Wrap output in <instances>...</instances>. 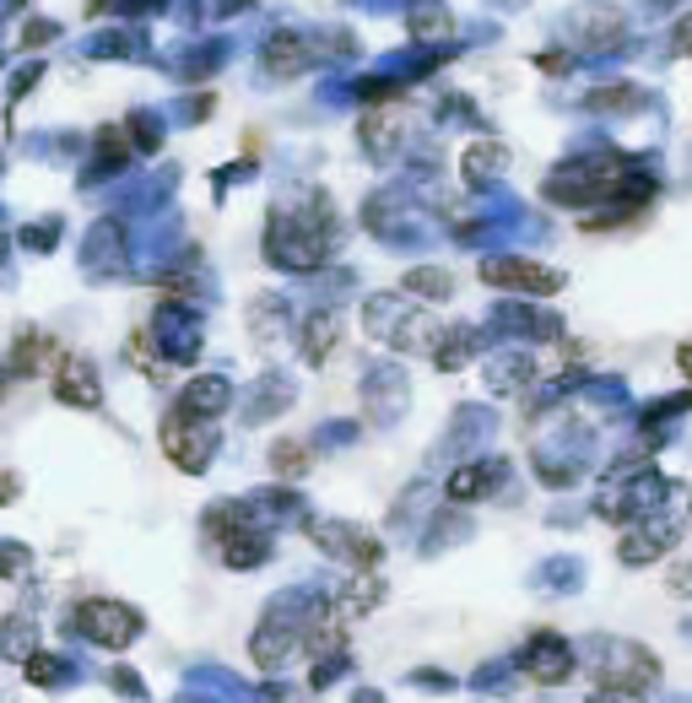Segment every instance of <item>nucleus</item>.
I'll list each match as a JSON object with an SVG mask.
<instances>
[{
    "instance_id": "nucleus-4",
    "label": "nucleus",
    "mask_w": 692,
    "mask_h": 703,
    "mask_svg": "<svg viewBox=\"0 0 692 703\" xmlns=\"http://www.w3.org/2000/svg\"><path fill=\"white\" fill-rule=\"evenodd\" d=\"M81 628H92L98 644L120 649V644H130V634H135V617H130L125 606H114V601H92V606H81Z\"/></svg>"
},
{
    "instance_id": "nucleus-10",
    "label": "nucleus",
    "mask_w": 692,
    "mask_h": 703,
    "mask_svg": "<svg viewBox=\"0 0 692 703\" xmlns=\"http://www.w3.org/2000/svg\"><path fill=\"white\" fill-rule=\"evenodd\" d=\"M271 465H276L282 476H304V471H309V449H298L293 439H282V444L271 449Z\"/></svg>"
},
{
    "instance_id": "nucleus-14",
    "label": "nucleus",
    "mask_w": 692,
    "mask_h": 703,
    "mask_svg": "<svg viewBox=\"0 0 692 703\" xmlns=\"http://www.w3.org/2000/svg\"><path fill=\"white\" fill-rule=\"evenodd\" d=\"M265 65H271V70H298V39H276V44H271V55H265Z\"/></svg>"
},
{
    "instance_id": "nucleus-19",
    "label": "nucleus",
    "mask_w": 692,
    "mask_h": 703,
    "mask_svg": "<svg viewBox=\"0 0 692 703\" xmlns=\"http://www.w3.org/2000/svg\"><path fill=\"white\" fill-rule=\"evenodd\" d=\"M677 44H682V50H688V55H692V17H688V22H682V28H677Z\"/></svg>"
},
{
    "instance_id": "nucleus-9",
    "label": "nucleus",
    "mask_w": 692,
    "mask_h": 703,
    "mask_svg": "<svg viewBox=\"0 0 692 703\" xmlns=\"http://www.w3.org/2000/svg\"><path fill=\"white\" fill-rule=\"evenodd\" d=\"M504 146H493V141H482V146H471L465 152V179H493L498 168H504Z\"/></svg>"
},
{
    "instance_id": "nucleus-5",
    "label": "nucleus",
    "mask_w": 692,
    "mask_h": 703,
    "mask_svg": "<svg viewBox=\"0 0 692 703\" xmlns=\"http://www.w3.org/2000/svg\"><path fill=\"white\" fill-rule=\"evenodd\" d=\"M525 671L536 682H563L568 671H573V655H568V644L558 634H541V639L525 649Z\"/></svg>"
},
{
    "instance_id": "nucleus-1",
    "label": "nucleus",
    "mask_w": 692,
    "mask_h": 703,
    "mask_svg": "<svg viewBox=\"0 0 692 703\" xmlns=\"http://www.w3.org/2000/svg\"><path fill=\"white\" fill-rule=\"evenodd\" d=\"M655 682H660L655 655H644L638 644H606V655H601V688H633V693H644Z\"/></svg>"
},
{
    "instance_id": "nucleus-6",
    "label": "nucleus",
    "mask_w": 692,
    "mask_h": 703,
    "mask_svg": "<svg viewBox=\"0 0 692 703\" xmlns=\"http://www.w3.org/2000/svg\"><path fill=\"white\" fill-rule=\"evenodd\" d=\"M163 444H168V454H174L185 471H200L206 454H211V433H189L185 422H168V428H163Z\"/></svg>"
},
{
    "instance_id": "nucleus-11",
    "label": "nucleus",
    "mask_w": 692,
    "mask_h": 703,
    "mask_svg": "<svg viewBox=\"0 0 692 703\" xmlns=\"http://www.w3.org/2000/svg\"><path fill=\"white\" fill-rule=\"evenodd\" d=\"M406 287H411V293H422V298H449V287H454V282H449V271H411V276H406Z\"/></svg>"
},
{
    "instance_id": "nucleus-12",
    "label": "nucleus",
    "mask_w": 692,
    "mask_h": 703,
    "mask_svg": "<svg viewBox=\"0 0 692 703\" xmlns=\"http://www.w3.org/2000/svg\"><path fill=\"white\" fill-rule=\"evenodd\" d=\"M493 487V471H460L454 482H449V498H476V493H487Z\"/></svg>"
},
{
    "instance_id": "nucleus-17",
    "label": "nucleus",
    "mask_w": 692,
    "mask_h": 703,
    "mask_svg": "<svg viewBox=\"0 0 692 703\" xmlns=\"http://www.w3.org/2000/svg\"><path fill=\"white\" fill-rule=\"evenodd\" d=\"M595 703H644V699H638V693L628 699V688H601V693H595Z\"/></svg>"
},
{
    "instance_id": "nucleus-3",
    "label": "nucleus",
    "mask_w": 692,
    "mask_h": 703,
    "mask_svg": "<svg viewBox=\"0 0 692 703\" xmlns=\"http://www.w3.org/2000/svg\"><path fill=\"white\" fill-rule=\"evenodd\" d=\"M482 276L493 287H514V293H558L563 287V276L547 271V265H536V260H487Z\"/></svg>"
},
{
    "instance_id": "nucleus-18",
    "label": "nucleus",
    "mask_w": 692,
    "mask_h": 703,
    "mask_svg": "<svg viewBox=\"0 0 692 703\" xmlns=\"http://www.w3.org/2000/svg\"><path fill=\"white\" fill-rule=\"evenodd\" d=\"M677 369L692 380V341H688V347H677Z\"/></svg>"
},
{
    "instance_id": "nucleus-13",
    "label": "nucleus",
    "mask_w": 692,
    "mask_h": 703,
    "mask_svg": "<svg viewBox=\"0 0 692 703\" xmlns=\"http://www.w3.org/2000/svg\"><path fill=\"white\" fill-rule=\"evenodd\" d=\"M222 400H228V389H222V384H211V380H206V384H195V389H189V400H185V406H189V411H217Z\"/></svg>"
},
{
    "instance_id": "nucleus-2",
    "label": "nucleus",
    "mask_w": 692,
    "mask_h": 703,
    "mask_svg": "<svg viewBox=\"0 0 692 703\" xmlns=\"http://www.w3.org/2000/svg\"><path fill=\"white\" fill-rule=\"evenodd\" d=\"M677 536H682V525L671 514H649L644 525H633L623 536V563H655L660 552L677 547Z\"/></svg>"
},
{
    "instance_id": "nucleus-8",
    "label": "nucleus",
    "mask_w": 692,
    "mask_h": 703,
    "mask_svg": "<svg viewBox=\"0 0 692 703\" xmlns=\"http://www.w3.org/2000/svg\"><path fill=\"white\" fill-rule=\"evenodd\" d=\"M325 547H336V558H352V563H378V541L374 536H358V530H341V525H319L315 530Z\"/></svg>"
},
{
    "instance_id": "nucleus-7",
    "label": "nucleus",
    "mask_w": 692,
    "mask_h": 703,
    "mask_svg": "<svg viewBox=\"0 0 692 703\" xmlns=\"http://www.w3.org/2000/svg\"><path fill=\"white\" fill-rule=\"evenodd\" d=\"M55 389H61V400H70V406H92V400H98V374H92L81 358H65Z\"/></svg>"
},
{
    "instance_id": "nucleus-15",
    "label": "nucleus",
    "mask_w": 692,
    "mask_h": 703,
    "mask_svg": "<svg viewBox=\"0 0 692 703\" xmlns=\"http://www.w3.org/2000/svg\"><path fill=\"white\" fill-rule=\"evenodd\" d=\"M330 330H336V320H330V315H319L315 325H309V358H325V352H330Z\"/></svg>"
},
{
    "instance_id": "nucleus-16",
    "label": "nucleus",
    "mask_w": 692,
    "mask_h": 703,
    "mask_svg": "<svg viewBox=\"0 0 692 703\" xmlns=\"http://www.w3.org/2000/svg\"><path fill=\"white\" fill-rule=\"evenodd\" d=\"M671 590L692 601V563H677V569H671Z\"/></svg>"
}]
</instances>
